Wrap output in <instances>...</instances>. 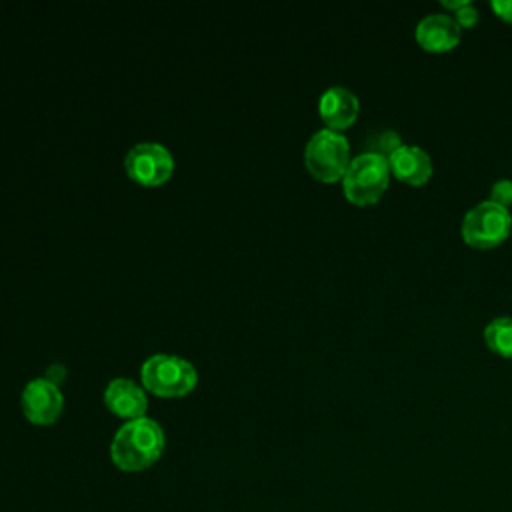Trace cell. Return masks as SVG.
Instances as JSON below:
<instances>
[{"label":"cell","instance_id":"6da1fadb","mask_svg":"<svg viewBox=\"0 0 512 512\" xmlns=\"http://www.w3.org/2000/svg\"><path fill=\"white\" fill-rule=\"evenodd\" d=\"M164 444L166 438L162 426L148 416H140L116 430L110 444V456L120 470L138 472L160 458Z\"/></svg>","mask_w":512,"mask_h":512},{"label":"cell","instance_id":"7a4b0ae2","mask_svg":"<svg viewBox=\"0 0 512 512\" xmlns=\"http://www.w3.org/2000/svg\"><path fill=\"white\" fill-rule=\"evenodd\" d=\"M388 158L376 152H360L350 158V164L342 176V188L350 202L366 206L376 202L390 182Z\"/></svg>","mask_w":512,"mask_h":512},{"label":"cell","instance_id":"3957f363","mask_svg":"<svg viewBox=\"0 0 512 512\" xmlns=\"http://www.w3.org/2000/svg\"><path fill=\"white\" fill-rule=\"evenodd\" d=\"M140 376L144 386L160 396H182L198 380V372L190 360L166 352L148 356L140 368Z\"/></svg>","mask_w":512,"mask_h":512},{"label":"cell","instance_id":"277c9868","mask_svg":"<svg viewBox=\"0 0 512 512\" xmlns=\"http://www.w3.org/2000/svg\"><path fill=\"white\" fill-rule=\"evenodd\" d=\"M304 160L312 176L324 182H334L344 176L350 164V144L340 130H316L304 148Z\"/></svg>","mask_w":512,"mask_h":512},{"label":"cell","instance_id":"5b68a950","mask_svg":"<svg viewBox=\"0 0 512 512\" xmlns=\"http://www.w3.org/2000/svg\"><path fill=\"white\" fill-rule=\"evenodd\" d=\"M512 228V214L506 206L492 200L474 204L462 218L460 232L466 244L476 248H490L506 240Z\"/></svg>","mask_w":512,"mask_h":512},{"label":"cell","instance_id":"8992f818","mask_svg":"<svg viewBox=\"0 0 512 512\" xmlns=\"http://www.w3.org/2000/svg\"><path fill=\"white\" fill-rule=\"evenodd\" d=\"M126 172L142 184H160L174 170L172 152L160 142H138L124 156Z\"/></svg>","mask_w":512,"mask_h":512},{"label":"cell","instance_id":"52a82bcc","mask_svg":"<svg viewBox=\"0 0 512 512\" xmlns=\"http://www.w3.org/2000/svg\"><path fill=\"white\" fill-rule=\"evenodd\" d=\"M22 410L36 424L54 422L64 406V396L56 380L38 376L22 388Z\"/></svg>","mask_w":512,"mask_h":512},{"label":"cell","instance_id":"ba28073f","mask_svg":"<svg viewBox=\"0 0 512 512\" xmlns=\"http://www.w3.org/2000/svg\"><path fill=\"white\" fill-rule=\"evenodd\" d=\"M460 26L454 16L444 12H432L418 20L414 36L418 44L428 52H446L460 42Z\"/></svg>","mask_w":512,"mask_h":512},{"label":"cell","instance_id":"9c48e42d","mask_svg":"<svg viewBox=\"0 0 512 512\" xmlns=\"http://www.w3.org/2000/svg\"><path fill=\"white\" fill-rule=\"evenodd\" d=\"M104 402L114 414L128 420L144 416L148 406L144 388L128 376H116L106 384Z\"/></svg>","mask_w":512,"mask_h":512},{"label":"cell","instance_id":"30bf717a","mask_svg":"<svg viewBox=\"0 0 512 512\" xmlns=\"http://www.w3.org/2000/svg\"><path fill=\"white\" fill-rule=\"evenodd\" d=\"M360 110L358 96L346 86H330L320 94L318 112L332 130L348 128Z\"/></svg>","mask_w":512,"mask_h":512},{"label":"cell","instance_id":"8fae6325","mask_svg":"<svg viewBox=\"0 0 512 512\" xmlns=\"http://www.w3.org/2000/svg\"><path fill=\"white\" fill-rule=\"evenodd\" d=\"M388 164H390V172L396 178L414 186L428 182L434 172L430 154L416 144H402L400 148H396L388 156Z\"/></svg>","mask_w":512,"mask_h":512},{"label":"cell","instance_id":"7c38bea8","mask_svg":"<svg viewBox=\"0 0 512 512\" xmlns=\"http://www.w3.org/2000/svg\"><path fill=\"white\" fill-rule=\"evenodd\" d=\"M484 340L490 350L512 358V316H496L484 326Z\"/></svg>","mask_w":512,"mask_h":512},{"label":"cell","instance_id":"4fadbf2b","mask_svg":"<svg viewBox=\"0 0 512 512\" xmlns=\"http://www.w3.org/2000/svg\"><path fill=\"white\" fill-rule=\"evenodd\" d=\"M372 146L368 152H376V154H382V156H390L396 148L402 146V140L400 136L394 132V130H384V132H378L376 136H372Z\"/></svg>","mask_w":512,"mask_h":512},{"label":"cell","instance_id":"5bb4252c","mask_svg":"<svg viewBox=\"0 0 512 512\" xmlns=\"http://www.w3.org/2000/svg\"><path fill=\"white\" fill-rule=\"evenodd\" d=\"M492 202L500 204V206H506L512 204V180L508 178H500L496 180L492 186H490V198Z\"/></svg>","mask_w":512,"mask_h":512},{"label":"cell","instance_id":"9a60e30c","mask_svg":"<svg viewBox=\"0 0 512 512\" xmlns=\"http://www.w3.org/2000/svg\"><path fill=\"white\" fill-rule=\"evenodd\" d=\"M454 20L458 22L460 28H462V26H464V28H470V26L478 24L480 12H478V8H476L472 2H466L460 10L454 12Z\"/></svg>","mask_w":512,"mask_h":512},{"label":"cell","instance_id":"2e32d148","mask_svg":"<svg viewBox=\"0 0 512 512\" xmlns=\"http://www.w3.org/2000/svg\"><path fill=\"white\" fill-rule=\"evenodd\" d=\"M490 6L504 22L512 24V0H492Z\"/></svg>","mask_w":512,"mask_h":512},{"label":"cell","instance_id":"e0dca14e","mask_svg":"<svg viewBox=\"0 0 512 512\" xmlns=\"http://www.w3.org/2000/svg\"><path fill=\"white\" fill-rule=\"evenodd\" d=\"M466 2H470V0H442V4L446 6V8H450V10H460Z\"/></svg>","mask_w":512,"mask_h":512}]
</instances>
